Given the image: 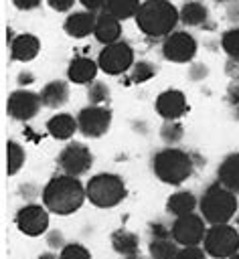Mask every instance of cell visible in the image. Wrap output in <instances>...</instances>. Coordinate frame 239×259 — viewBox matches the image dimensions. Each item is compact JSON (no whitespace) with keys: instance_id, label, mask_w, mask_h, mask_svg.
Segmentation results:
<instances>
[{"instance_id":"obj_1","label":"cell","mask_w":239,"mask_h":259,"mask_svg":"<svg viewBox=\"0 0 239 259\" xmlns=\"http://www.w3.org/2000/svg\"><path fill=\"white\" fill-rule=\"evenodd\" d=\"M87 198L85 186L81 184L79 176L59 174L51 178L43 188V204L53 214H73L81 208L83 200Z\"/></svg>"},{"instance_id":"obj_2","label":"cell","mask_w":239,"mask_h":259,"mask_svg":"<svg viewBox=\"0 0 239 259\" xmlns=\"http://www.w3.org/2000/svg\"><path fill=\"white\" fill-rule=\"evenodd\" d=\"M134 20L140 32L148 36H168L180 22V12L170 0H144Z\"/></svg>"},{"instance_id":"obj_3","label":"cell","mask_w":239,"mask_h":259,"mask_svg":"<svg viewBox=\"0 0 239 259\" xmlns=\"http://www.w3.org/2000/svg\"><path fill=\"white\" fill-rule=\"evenodd\" d=\"M192 158L184 150L178 148H164L154 154L152 158V172L164 184L178 186L192 174Z\"/></svg>"},{"instance_id":"obj_4","label":"cell","mask_w":239,"mask_h":259,"mask_svg":"<svg viewBox=\"0 0 239 259\" xmlns=\"http://www.w3.org/2000/svg\"><path fill=\"white\" fill-rule=\"evenodd\" d=\"M198 208H201L203 219L209 225L229 223L237 212V194L233 190L221 186L219 182L211 184L203 192V196L198 200Z\"/></svg>"},{"instance_id":"obj_5","label":"cell","mask_w":239,"mask_h":259,"mask_svg":"<svg viewBox=\"0 0 239 259\" xmlns=\"http://www.w3.org/2000/svg\"><path fill=\"white\" fill-rule=\"evenodd\" d=\"M85 192H87V200L97 208L117 206L128 194L126 182L117 174H109V172L91 176L89 182L85 184Z\"/></svg>"},{"instance_id":"obj_6","label":"cell","mask_w":239,"mask_h":259,"mask_svg":"<svg viewBox=\"0 0 239 259\" xmlns=\"http://www.w3.org/2000/svg\"><path fill=\"white\" fill-rule=\"evenodd\" d=\"M205 251L215 259H229L239 251V233L229 223L211 225L205 233Z\"/></svg>"},{"instance_id":"obj_7","label":"cell","mask_w":239,"mask_h":259,"mask_svg":"<svg viewBox=\"0 0 239 259\" xmlns=\"http://www.w3.org/2000/svg\"><path fill=\"white\" fill-rule=\"evenodd\" d=\"M97 65L107 75H122L134 65V49L126 40H115L111 45H103L97 57Z\"/></svg>"},{"instance_id":"obj_8","label":"cell","mask_w":239,"mask_h":259,"mask_svg":"<svg viewBox=\"0 0 239 259\" xmlns=\"http://www.w3.org/2000/svg\"><path fill=\"white\" fill-rule=\"evenodd\" d=\"M59 168L63 170V174H71V176H81L85 174L91 164H93V154L85 144L79 142H71L67 144L57 158Z\"/></svg>"},{"instance_id":"obj_9","label":"cell","mask_w":239,"mask_h":259,"mask_svg":"<svg viewBox=\"0 0 239 259\" xmlns=\"http://www.w3.org/2000/svg\"><path fill=\"white\" fill-rule=\"evenodd\" d=\"M162 55L170 63H188L196 55V40L186 30H172L168 36H164Z\"/></svg>"},{"instance_id":"obj_10","label":"cell","mask_w":239,"mask_h":259,"mask_svg":"<svg viewBox=\"0 0 239 259\" xmlns=\"http://www.w3.org/2000/svg\"><path fill=\"white\" fill-rule=\"evenodd\" d=\"M205 219L203 214H182L176 217V221L170 227V237L180 245V247H188V245H198L205 239Z\"/></svg>"},{"instance_id":"obj_11","label":"cell","mask_w":239,"mask_h":259,"mask_svg":"<svg viewBox=\"0 0 239 259\" xmlns=\"http://www.w3.org/2000/svg\"><path fill=\"white\" fill-rule=\"evenodd\" d=\"M79 132L85 138H101L111 125V111L101 105H87L77 113Z\"/></svg>"},{"instance_id":"obj_12","label":"cell","mask_w":239,"mask_h":259,"mask_svg":"<svg viewBox=\"0 0 239 259\" xmlns=\"http://www.w3.org/2000/svg\"><path fill=\"white\" fill-rule=\"evenodd\" d=\"M43 107V99H41V93H34V91H26V89H16L10 93L8 97V103H6V109H8V115L16 121H28L32 119Z\"/></svg>"},{"instance_id":"obj_13","label":"cell","mask_w":239,"mask_h":259,"mask_svg":"<svg viewBox=\"0 0 239 259\" xmlns=\"http://www.w3.org/2000/svg\"><path fill=\"white\" fill-rule=\"evenodd\" d=\"M14 223L20 233L28 237H38L49 229V208L45 204H26L16 210Z\"/></svg>"},{"instance_id":"obj_14","label":"cell","mask_w":239,"mask_h":259,"mask_svg":"<svg viewBox=\"0 0 239 259\" xmlns=\"http://www.w3.org/2000/svg\"><path fill=\"white\" fill-rule=\"evenodd\" d=\"M156 111L166 121H176L186 113V97L180 89H166L156 97Z\"/></svg>"},{"instance_id":"obj_15","label":"cell","mask_w":239,"mask_h":259,"mask_svg":"<svg viewBox=\"0 0 239 259\" xmlns=\"http://www.w3.org/2000/svg\"><path fill=\"white\" fill-rule=\"evenodd\" d=\"M95 22H97V14L93 10H79V12H71L65 18L63 28L71 38H85L93 34Z\"/></svg>"},{"instance_id":"obj_16","label":"cell","mask_w":239,"mask_h":259,"mask_svg":"<svg viewBox=\"0 0 239 259\" xmlns=\"http://www.w3.org/2000/svg\"><path fill=\"white\" fill-rule=\"evenodd\" d=\"M97 71H99L97 61H93L89 57H75V59H71V63L67 67V77L71 83L89 85L95 81Z\"/></svg>"},{"instance_id":"obj_17","label":"cell","mask_w":239,"mask_h":259,"mask_svg":"<svg viewBox=\"0 0 239 259\" xmlns=\"http://www.w3.org/2000/svg\"><path fill=\"white\" fill-rule=\"evenodd\" d=\"M41 51V40L38 36L30 34V32H22L18 36L12 38L10 42V57L12 61H20V63H28L32 61Z\"/></svg>"},{"instance_id":"obj_18","label":"cell","mask_w":239,"mask_h":259,"mask_svg":"<svg viewBox=\"0 0 239 259\" xmlns=\"http://www.w3.org/2000/svg\"><path fill=\"white\" fill-rule=\"evenodd\" d=\"M122 20L115 18L113 14H109L107 10H101L97 14V22H95V30H93V36L103 42V45H111L115 40H120L122 36Z\"/></svg>"},{"instance_id":"obj_19","label":"cell","mask_w":239,"mask_h":259,"mask_svg":"<svg viewBox=\"0 0 239 259\" xmlns=\"http://www.w3.org/2000/svg\"><path fill=\"white\" fill-rule=\"evenodd\" d=\"M217 182L233 190L235 194L239 192V152L223 158V162L217 168Z\"/></svg>"},{"instance_id":"obj_20","label":"cell","mask_w":239,"mask_h":259,"mask_svg":"<svg viewBox=\"0 0 239 259\" xmlns=\"http://www.w3.org/2000/svg\"><path fill=\"white\" fill-rule=\"evenodd\" d=\"M77 130H79L77 117H73L71 113H55L47 121V132L55 140H69Z\"/></svg>"},{"instance_id":"obj_21","label":"cell","mask_w":239,"mask_h":259,"mask_svg":"<svg viewBox=\"0 0 239 259\" xmlns=\"http://www.w3.org/2000/svg\"><path fill=\"white\" fill-rule=\"evenodd\" d=\"M41 99H43V105L45 107L57 109V107H61V105L67 103V99H69V85L65 81H61V79L49 81L41 89Z\"/></svg>"},{"instance_id":"obj_22","label":"cell","mask_w":239,"mask_h":259,"mask_svg":"<svg viewBox=\"0 0 239 259\" xmlns=\"http://www.w3.org/2000/svg\"><path fill=\"white\" fill-rule=\"evenodd\" d=\"M196 206H198V200L188 190H178V192L170 194L168 200H166V212H170L174 217H182V214L194 212Z\"/></svg>"},{"instance_id":"obj_23","label":"cell","mask_w":239,"mask_h":259,"mask_svg":"<svg viewBox=\"0 0 239 259\" xmlns=\"http://www.w3.org/2000/svg\"><path fill=\"white\" fill-rule=\"evenodd\" d=\"M111 247L120 255L130 257V259H136L138 257V251H140V241H138V237L132 231L122 229V231H115L111 235Z\"/></svg>"},{"instance_id":"obj_24","label":"cell","mask_w":239,"mask_h":259,"mask_svg":"<svg viewBox=\"0 0 239 259\" xmlns=\"http://www.w3.org/2000/svg\"><path fill=\"white\" fill-rule=\"evenodd\" d=\"M178 12H180V22L184 26H201V24L207 22V16H209L207 6L203 2H198V0L186 2Z\"/></svg>"},{"instance_id":"obj_25","label":"cell","mask_w":239,"mask_h":259,"mask_svg":"<svg viewBox=\"0 0 239 259\" xmlns=\"http://www.w3.org/2000/svg\"><path fill=\"white\" fill-rule=\"evenodd\" d=\"M178 243L174 239H168L166 235L154 237L150 241V257L152 259H176L178 255Z\"/></svg>"},{"instance_id":"obj_26","label":"cell","mask_w":239,"mask_h":259,"mask_svg":"<svg viewBox=\"0 0 239 259\" xmlns=\"http://www.w3.org/2000/svg\"><path fill=\"white\" fill-rule=\"evenodd\" d=\"M140 4H142L140 0H107L103 10H107L109 14H113L120 20H128V18L136 16Z\"/></svg>"},{"instance_id":"obj_27","label":"cell","mask_w":239,"mask_h":259,"mask_svg":"<svg viewBox=\"0 0 239 259\" xmlns=\"http://www.w3.org/2000/svg\"><path fill=\"white\" fill-rule=\"evenodd\" d=\"M6 160H8V174L14 176V174L24 166V160H26L24 148H22L18 142L10 140V142L6 144Z\"/></svg>"},{"instance_id":"obj_28","label":"cell","mask_w":239,"mask_h":259,"mask_svg":"<svg viewBox=\"0 0 239 259\" xmlns=\"http://www.w3.org/2000/svg\"><path fill=\"white\" fill-rule=\"evenodd\" d=\"M221 47L231 59H239V28H229L221 36Z\"/></svg>"},{"instance_id":"obj_29","label":"cell","mask_w":239,"mask_h":259,"mask_svg":"<svg viewBox=\"0 0 239 259\" xmlns=\"http://www.w3.org/2000/svg\"><path fill=\"white\" fill-rule=\"evenodd\" d=\"M154 75H156V67L150 61H138L132 65V81L134 83L150 81Z\"/></svg>"},{"instance_id":"obj_30","label":"cell","mask_w":239,"mask_h":259,"mask_svg":"<svg viewBox=\"0 0 239 259\" xmlns=\"http://www.w3.org/2000/svg\"><path fill=\"white\" fill-rule=\"evenodd\" d=\"M87 99H89V103H93V105H99V103L107 101V99H109V87H107L105 83H101V81L89 83Z\"/></svg>"},{"instance_id":"obj_31","label":"cell","mask_w":239,"mask_h":259,"mask_svg":"<svg viewBox=\"0 0 239 259\" xmlns=\"http://www.w3.org/2000/svg\"><path fill=\"white\" fill-rule=\"evenodd\" d=\"M59 259H91V253L79 243H69V245H63Z\"/></svg>"},{"instance_id":"obj_32","label":"cell","mask_w":239,"mask_h":259,"mask_svg":"<svg viewBox=\"0 0 239 259\" xmlns=\"http://www.w3.org/2000/svg\"><path fill=\"white\" fill-rule=\"evenodd\" d=\"M160 136H162L164 142H168V144H176V142L182 138V127H180L178 123H174V121H168V123L162 125Z\"/></svg>"},{"instance_id":"obj_33","label":"cell","mask_w":239,"mask_h":259,"mask_svg":"<svg viewBox=\"0 0 239 259\" xmlns=\"http://www.w3.org/2000/svg\"><path fill=\"white\" fill-rule=\"evenodd\" d=\"M176 259H207V251L201 249L198 245H188L178 251Z\"/></svg>"},{"instance_id":"obj_34","label":"cell","mask_w":239,"mask_h":259,"mask_svg":"<svg viewBox=\"0 0 239 259\" xmlns=\"http://www.w3.org/2000/svg\"><path fill=\"white\" fill-rule=\"evenodd\" d=\"M47 4H49L53 10H57V12H67V10L73 8L75 0H47Z\"/></svg>"},{"instance_id":"obj_35","label":"cell","mask_w":239,"mask_h":259,"mask_svg":"<svg viewBox=\"0 0 239 259\" xmlns=\"http://www.w3.org/2000/svg\"><path fill=\"white\" fill-rule=\"evenodd\" d=\"M227 95H229V101L231 103H237L239 105V79H233L227 87Z\"/></svg>"},{"instance_id":"obj_36","label":"cell","mask_w":239,"mask_h":259,"mask_svg":"<svg viewBox=\"0 0 239 259\" xmlns=\"http://www.w3.org/2000/svg\"><path fill=\"white\" fill-rule=\"evenodd\" d=\"M43 0H12V4L18 8V10H34L41 6Z\"/></svg>"},{"instance_id":"obj_37","label":"cell","mask_w":239,"mask_h":259,"mask_svg":"<svg viewBox=\"0 0 239 259\" xmlns=\"http://www.w3.org/2000/svg\"><path fill=\"white\" fill-rule=\"evenodd\" d=\"M79 2L83 4L85 10L97 12V10H103V8H105V2H107V0H79Z\"/></svg>"},{"instance_id":"obj_38","label":"cell","mask_w":239,"mask_h":259,"mask_svg":"<svg viewBox=\"0 0 239 259\" xmlns=\"http://www.w3.org/2000/svg\"><path fill=\"white\" fill-rule=\"evenodd\" d=\"M32 79H34V77H32L30 73H20V77H18L20 83H32Z\"/></svg>"},{"instance_id":"obj_39","label":"cell","mask_w":239,"mask_h":259,"mask_svg":"<svg viewBox=\"0 0 239 259\" xmlns=\"http://www.w3.org/2000/svg\"><path fill=\"white\" fill-rule=\"evenodd\" d=\"M36 259H59V255H55V253H41Z\"/></svg>"},{"instance_id":"obj_40","label":"cell","mask_w":239,"mask_h":259,"mask_svg":"<svg viewBox=\"0 0 239 259\" xmlns=\"http://www.w3.org/2000/svg\"><path fill=\"white\" fill-rule=\"evenodd\" d=\"M229 259H239V251H237V253H235V255H231V257H229Z\"/></svg>"},{"instance_id":"obj_41","label":"cell","mask_w":239,"mask_h":259,"mask_svg":"<svg viewBox=\"0 0 239 259\" xmlns=\"http://www.w3.org/2000/svg\"><path fill=\"white\" fill-rule=\"evenodd\" d=\"M219 2H231V0H219Z\"/></svg>"},{"instance_id":"obj_42","label":"cell","mask_w":239,"mask_h":259,"mask_svg":"<svg viewBox=\"0 0 239 259\" xmlns=\"http://www.w3.org/2000/svg\"><path fill=\"white\" fill-rule=\"evenodd\" d=\"M170 2H172V0H170Z\"/></svg>"}]
</instances>
